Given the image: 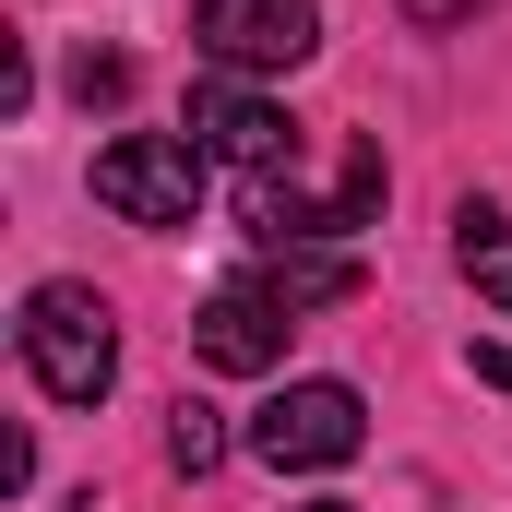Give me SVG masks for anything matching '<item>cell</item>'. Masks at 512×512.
Returning <instances> with one entry per match:
<instances>
[{"label": "cell", "instance_id": "obj_7", "mask_svg": "<svg viewBox=\"0 0 512 512\" xmlns=\"http://www.w3.org/2000/svg\"><path fill=\"white\" fill-rule=\"evenodd\" d=\"M286 334H298V310H286L262 274H227V286L191 310V346H203V370H274V358H286Z\"/></svg>", "mask_w": 512, "mask_h": 512}, {"label": "cell", "instance_id": "obj_1", "mask_svg": "<svg viewBox=\"0 0 512 512\" xmlns=\"http://www.w3.org/2000/svg\"><path fill=\"white\" fill-rule=\"evenodd\" d=\"M239 215H251L274 251H298V239H358L370 215H382V143H358V131H334L322 155H298V167H274V179H239Z\"/></svg>", "mask_w": 512, "mask_h": 512}, {"label": "cell", "instance_id": "obj_13", "mask_svg": "<svg viewBox=\"0 0 512 512\" xmlns=\"http://www.w3.org/2000/svg\"><path fill=\"white\" fill-rule=\"evenodd\" d=\"M465 370H477L489 393H512V346H465Z\"/></svg>", "mask_w": 512, "mask_h": 512}, {"label": "cell", "instance_id": "obj_12", "mask_svg": "<svg viewBox=\"0 0 512 512\" xmlns=\"http://www.w3.org/2000/svg\"><path fill=\"white\" fill-rule=\"evenodd\" d=\"M393 12H405V24H477L489 0H393Z\"/></svg>", "mask_w": 512, "mask_h": 512}, {"label": "cell", "instance_id": "obj_11", "mask_svg": "<svg viewBox=\"0 0 512 512\" xmlns=\"http://www.w3.org/2000/svg\"><path fill=\"white\" fill-rule=\"evenodd\" d=\"M72 96H84V108H96V96H131V60L120 48H84V60H72Z\"/></svg>", "mask_w": 512, "mask_h": 512}, {"label": "cell", "instance_id": "obj_3", "mask_svg": "<svg viewBox=\"0 0 512 512\" xmlns=\"http://www.w3.org/2000/svg\"><path fill=\"white\" fill-rule=\"evenodd\" d=\"M96 203H108L120 227H191V203H203V143H191V131H120V143L96 155Z\"/></svg>", "mask_w": 512, "mask_h": 512}, {"label": "cell", "instance_id": "obj_10", "mask_svg": "<svg viewBox=\"0 0 512 512\" xmlns=\"http://www.w3.org/2000/svg\"><path fill=\"white\" fill-rule=\"evenodd\" d=\"M167 465H179V477H215V465H227V417L179 393V405H167Z\"/></svg>", "mask_w": 512, "mask_h": 512}, {"label": "cell", "instance_id": "obj_4", "mask_svg": "<svg viewBox=\"0 0 512 512\" xmlns=\"http://www.w3.org/2000/svg\"><path fill=\"white\" fill-rule=\"evenodd\" d=\"M358 441H370L358 382H286V393L251 417V453L274 465V477H322V465H346Z\"/></svg>", "mask_w": 512, "mask_h": 512}, {"label": "cell", "instance_id": "obj_8", "mask_svg": "<svg viewBox=\"0 0 512 512\" xmlns=\"http://www.w3.org/2000/svg\"><path fill=\"white\" fill-rule=\"evenodd\" d=\"M453 274H465V286L512 322V215L489 203V191H465V203H453Z\"/></svg>", "mask_w": 512, "mask_h": 512}, {"label": "cell", "instance_id": "obj_6", "mask_svg": "<svg viewBox=\"0 0 512 512\" xmlns=\"http://www.w3.org/2000/svg\"><path fill=\"white\" fill-rule=\"evenodd\" d=\"M191 143H203L215 167H239V179H274V167H298V155H310V143H298V120H286L262 84H239V72L191 96Z\"/></svg>", "mask_w": 512, "mask_h": 512}, {"label": "cell", "instance_id": "obj_9", "mask_svg": "<svg viewBox=\"0 0 512 512\" xmlns=\"http://www.w3.org/2000/svg\"><path fill=\"white\" fill-rule=\"evenodd\" d=\"M262 286L286 298V310H334V298H358V251H334V239H298V251L262 262Z\"/></svg>", "mask_w": 512, "mask_h": 512}, {"label": "cell", "instance_id": "obj_14", "mask_svg": "<svg viewBox=\"0 0 512 512\" xmlns=\"http://www.w3.org/2000/svg\"><path fill=\"white\" fill-rule=\"evenodd\" d=\"M310 512H358V501H310Z\"/></svg>", "mask_w": 512, "mask_h": 512}, {"label": "cell", "instance_id": "obj_2", "mask_svg": "<svg viewBox=\"0 0 512 512\" xmlns=\"http://www.w3.org/2000/svg\"><path fill=\"white\" fill-rule=\"evenodd\" d=\"M12 346H24V370H36V393H48V405H108V382H120V310H108L84 274L24 286Z\"/></svg>", "mask_w": 512, "mask_h": 512}, {"label": "cell", "instance_id": "obj_5", "mask_svg": "<svg viewBox=\"0 0 512 512\" xmlns=\"http://www.w3.org/2000/svg\"><path fill=\"white\" fill-rule=\"evenodd\" d=\"M191 36H203V60H215V72L262 84V72H298V60L322 48V0H203V12H191Z\"/></svg>", "mask_w": 512, "mask_h": 512}]
</instances>
